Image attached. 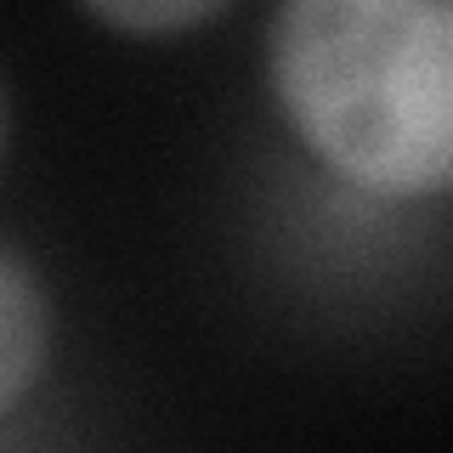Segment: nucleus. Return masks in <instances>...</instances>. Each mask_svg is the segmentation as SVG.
<instances>
[{
	"instance_id": "obj_2",
	"label": "nucleus",
	"mask_w": 453,
	"mask_h": 453,
	"mask_svg": "<svg viewBox=\"0 0 453 453\" xmlns=\"http://www.w3.org/2000/svg\"><path fill=\"white\" fill-rule=\"evenodd\" d=\"M51 351V301L35 266L0 244V414L40 380Z\"/></svg>"
},
{
	"instance_id": "obj_4",
	"label": "nucleus",
	"mask_w": 453,
	"mask_h": 453,
	"mask_svg": "<svg viewBox=\"0 0 453 453\" xmlns=\"http://www.w3.org/2000/svg\"><path fill=\"white\" fill-rule=\"evenodd\" d=\"M0 136H6V96H0Z\"/></svg>"
},
{
	"instance_id": "obj_1",
	"label": "nucleus",
	"mask_w": 453,
	"mask_h": 453,
	"mask_svg": "<svg viewBox=\"0 0 453 453\" xmlns=\"http://www.w3.org/2000/svg\"><path fill=\"white\" fill-rule=\"evenodd\" d=\"M278 103L329 170L380 198L453 176V12L442 0H289L266 28Z\"/></svg>"
},
{
	"instance_id": "obj_3",
	"label": "nucleus",
	"mask_w": 453,
	"mask_h": 453,
	"mask_svg": "<svg viewBox=\"0 0 453 453\" xmlns=\"http://www.w3.org/2000/svg\"><path fill=\"white\" fill-rule=\"evenodd\" d=\"M91 18H103L113 28H136V35H153V28H188V23H204V18H221V0H85Z\"/></svg>"
}]
</instances>
